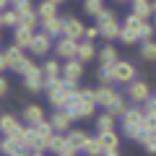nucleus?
<instances>
[{"mask_svg":"<svg viewBox=\"0 0 156 156\" xmlns=\"http://www.w3.org/2000/svg\"><path fill=\"white\" fill-rule=\"evenodd\" d=\"M31 42H34V29L18 23V26H16V34H13V44L21 47V50H29V47H31Z\"/></svg>","mask_w":156,"mask_h":156,"instance_id":"f8f14e48","label":"nucleus"},{"mask_svg":"<svg viewBox=\"0 0 156 156\" xmlns=\"http://www.w3.org/2000/svg\"><path fill=\"white\" fill-rule=\"evenodd\" d=\"M96 26H99V34L107 39V42H112V39H120V31H122V26H120V21L115 18V13L112 11H101L99 16H96Z\"/></svg>","mask_w":156,"mask_h":156,"instance_id":"f03ea898","label":"nucleus"},{"mask_svg":"<svg viewBox=\"0 0 156 156\" xmlns=\"http://www.w3.org/2000/svg\"><path fill=\"white\" fill-rule=\"evenodd\" d=\"M0 23H3V26H13L16 29L18 23V13H16V8H13V11H0Z\"/></svg>","mask_w":156,"mask_h":156,"instance_id":"2f4dec72","label":"nucleus"},{"mask_svg":"<svg viewBox=\"0 0 156 156\" xmlns=\"http://www.w3.org/2000/svg\"><path fill=\"white\" fill-rule=\"evenodd\" d=\"M154 34H156V26H151V18H148V21H143V26H140V42L154 39Z\"/></svg>","mask_w":156,"mask_h":156,"instance_id":"c9c22d12","label":"nucleus"},{"mask_svg":"<svg viewBox=\"0 0 156 156\" xmlns=\"http://www.w3.org/2000/svg\"><path fill=\"white\" fill-rule=\"evenodd\" d=\"M11 3H13V5H18V3H26V0H11Z\"/></svg>","mask_w":156,"mask_h":156,"instance_id":"de8ad7c7","label":"nucleus"},{"mask_svg":"<svg viewBox=\"0 0 156 156\" xmlns=\"http://www.w3.org/2000/svg\"><path fill=\"white\" fill-rule=\"evenodd\" d=\"M120 42L130 47V44H138V42H140V37H138V34H133V31H128V29L122 26V31H120Z\"/></svg>","mask_w":156,"mask_h":156,"instance_id":"f704fd0d","label":"nucleus"},{"mask_svg":"<svg viewBox=\"0 0 156 156\" xmlns=\"http://www.w3.org/2000/svg\"><path fill=\"white\" fill-rule=\"evenodd\" d=\"M55 55L60 60H73L78 55V39H70V37H57L55 42Z\"/></svg>","mask_w":156,"mask_h":156,"instance_id":"0eeeda50","label":"nucleus"},{"mask_svg":"<svg viewBox=\"0 0 156 156\" xmlns=\"http://www.w3.org/2000/svg\"><path fill=\"white\" fill-rule=\"evenodd\" d=\"M96 130H115V115L104 112V115L96 120Z\"/></svg>","mask_w":156,"mask_h":156,"instance_id":"473e14b6","label":"nucleus"},{"mask_svg":"<svg viewBox=\"0 0 156 156\" xmlns=\"http://www.w3.org/2000/svg\"><path fill=\"white\" fill-rule=\"evenodd\" d=\"M130 3H135V0H130Z\"/></svg>","mask_w":156,"mask_h":156,"instance_id":"864d4df0","label":"nucleus"},{"mask_svg":"<svg viewBox=\"0 0 156 156\" xmlns=\"http://www.w3.org/2000/svg\"><path fill=\"white\" fill-rule=\"evenodd\" d=\"M52 128L57 130V133H68V130H70V122H73V117L68 115L65 109H55V115H52Z\"/></svg>","mask_w":156,"mask_h":156,"instance_id":"ddd939ff","label":"nucleus"},{"mask_svg":"<svg viewBox=\"0 0 156 156\" xmlns=\"http://www.w3.org/2000/svg\"><path fill=\"white\" fill-rule=\"evenodd\" d=\"M83 31H86V23L76 16H65L62 18V37H70V39H83Z\"/></svg>","mask_w":156,"mask_h":156,"instance_id":"6e6552de","label":"nucleus"},{"mask_svg":"<svg viewBox=\"0 0 156 156\" xmlns=\"http://www.w3.org/2000/svg\"><path fill=\"white\" fill-rule=\"evenodd\" d=\"M52 3H55V5H60V3H65V0H52Z\"/></svg>","mask_w":156,"mask_h":156,"instance_id":"8fccbe9b","label":"nucleus"},{"mask_svg":"<svg viewBox=\"0 0 156 156\" xmlns=\"http://www.w3.org/2000/svg\"><path fill=\"white\" fill-rule=\"evenodd\" d=\"M143 117H146V112H143V107H128V112L122 115V130H130V128H140L143 125Z\"/></svg>","mask_w":156,"mask_h":156,"instance_id":"9b49d317","label":"nucleus"},{"mask_svg":"<svg viewBox=\"0 0 156 156\" xmlns=\"http://www.w3.org/2000/svg\"><path fill=\"white\" fill-rule=\"evenodd\" d=\"M96 37H101V34H99V26H96V23H94V26H86V31H83V39H91V42H94Z\"/></svg>","mask_w":156,"mask_h":156,"instance_id":"58836bf2","label":"nucleus"},{"mask_svg":"<svg viewBox=\"0 0 156 156\" xmlns=\"http://www.w3.org/2000/svg\"><path fill=\"white\" fill-rule=\"evenodd\" d=\"M99 83H101V86H112V83H115L112 65H101V68H99Z\"/></svg>","mask_w":156,"mask_h":156,"instance_id":"72a5a7b5","label":"nucleus"},{"mask_svg":"<svg viewBox=\"0 0 156 156\" xmlns=\"http://www.w3.org/2000/svg\"><path fill=\"white\" fill-rule=\"evenodd\" d=\"M42 120H44V109L39 104H26L23 107V122L26 125H39Z\"/></svg>","mask_w":156,"mask_h":156,"instance_id":"f3484780","label":"nucleus"},{"mask_svg":"<svg viewBox=\"0 0 156 156\" xmlns=\"http://www.w3.org/2000/svg\"><path fill=\"white\" fill-rule=\"evenodd\" d=\"M83 11L96 18L101 11H104V0H83Z\"/></svg>","mask_w":156,"mask_h":156,"instance_id":"7c9ffc66","label":"nucleus"},{"mask_svg":"<svg viewBox=\"0 0 156 156\" xmlns=\"http://www.w3.org/2000/svg\"><path fill=\"white\" fill-rule=\"evenodd\" d=\"M0 39H3V34H0Z\"/></svg>","mask_w":156,"mask_h":156,"instance_id":"6e6d98bb","label":"nucleus"},{"mask_svg":"<svg viewBox=\"0 0 156 156\" xmlns=\"http://www.w3.org/2000/svg\"><path fill=\"white\" fill-rule=\"evenodd\" d=\"M143 148L148 151L151 156L156 154V133H148V135H146V138H143Z\"/></svg>","mask_w":156,"mask_h":156,"instance_id":"e433bc0d","label":"nucleus"},{"mask_svg":"<svg viewBox=\"0 0 156 156\" xmlns=\"http://www.w3.org/2000/svg\"><path fill=\"white\" fill-rule=\"evenodd\" d=\"M81 76H83V62L78 60V57L65 60V65H62V81H65V83H70L73 89H78V81H81Z\"/></svg>","mask_w":156,"mask_h":156,"instance_id":"423d86ee","label":"nucleus"},{"mask_svg":"<svg viewBox=\"0 0 156 156\" xmlns=\"http://www.w3.org/2000/svg\"><path fill=\"white\" fill-rule=\"evenodd\" d=\"M0 151L5 156H13V154H18V151H23V143L18 138H13V135H3V143H0ZM29 151V148H26Z\"/></svg>","mask_w":156,"mask_h":156,"instance_id":"4be33fe9","label":"nucleus"},{"mask_svg":"<svg viewBox=\"0 0 156 156\" xmlns=\"http://www.w3.org/2000/svg\"><path fill=\"white\" fill-rule=\"evenodd\" d=\"M151 5H154V18H156V0H154V3H151Z\"/></svg>","mask_w":156,"mask_h":156,"instance_id":"09e8293b","label":"nucleus"},{"mask_svg":"<svg viewBox=\"0 0 156 156\" xmlns=\"http://www.w3.org/2000/svg\"><path fill=\"white\" fill-rule=\"evenodd\" d=\"M21 128H23V125L18 122L13 115H0V133H3V135H16Z\"/></svg>","mask_w":156,"mask_h":156,"instance_id":"aec40b11","label":"nucleus"},{"mask_svg":"<svg viewBox=\"0 0 156 156\" xmlns=\"http://www.w3.org/2000/svg\"><path fill=\"white\" fill-rule=\"evenodd\" d=\"M115 3H130V0H115Z\"/></svg>","mask_w":156,"mask_h":156,"instance_id":"3c124183","label":"nucleus"},{"mask_svg":"<svg viewBox=\"0 0 156 156\" xmlns=\"http://www.w3.org/2000/svg\"><path fill=\"white\" fill-rule=\"evenodd\" d=\"M83 154H86V156H104V148H101L99 138H89V140H86Z\"/></svg>","mask_w":156,"mask_h":156,"instance_id":"c756f323","label":"nucleus"},{"mask_svg":"<svg viewBox=\"0 0 156 156\" xmlns=\"http://www.w3.org/2000/svg\"><path fill=\"white\" fill-rule=\"evenodd\" d=\"M68 146H70L73 151H83V146H86V140H89V133H86V130H68Z\"/></svg>","mask_w":156,"mask_h":156,"instance_id":"a211bd4d","label":"nucleus"},{"mask_svg":"<svg viewBox=\"0 0 156 156\" xmlns=\"http://www.w3.org/2000/svg\"><path fill=\"white\" fill-rule=\"evenodd\" d=\"M154 26H156V18H154Z\"/></svg>","mask_w":156,"mask_h":156,"instance_id":"603ef678","label":"nucleus"},{"mask_svg":"<svg viewBox=\"0 0 156 156\" xmlns=\"http://www.w3.org/2000/svg\"><path fill=\"white\" fill-rule=\"evenodd\" d=\"M26 148L29 151H47V143L39 138V133H37L34 125H29V128H26Z\"/></svg>","mask_w":156,"mask_h":156,"instance_id":"412c9836","label":"nucleus"},{"mask_svg":"<svg viewBox=\"0 0 156 156\" xmlns=\"http://www.w3.org/2000/svg\"><path fill=\"white\" fill-rule=\"evenodd\" d=\"M42 70H44V81H52V78H62V65L57 60H47L44 65H42Z\"/></svg>","mask_w":156,"mask_h":156,"instance_id":"a878e982","label":"nucleus"},{"mask_svg":"<svg viewBox=\"0 0 156 156\" xmlns=\"http://www.w3.org/2000/svg\"><path fill=\"white\" fill-rule=\"evenodd\" d=\"M29 156H44V151H31Z\"/></svg>","mask_w":156,"mask_h":156,"instance_id":"a18cd8bd","label":"nucleus"},{"mask_svg":"<svg viewBox=\"0 0 156 156\" xmlns=\"http://www.w3.org/2000/svg\"><path fill=\"white\" fill-rule=\"evenodd\" d=\"M57 156H76V151H65V154H57Z\"/></svg>","mask_w":156,"mask_h":156,"instance_id":"49530a36","label":"nucleus"},{"mask_svg":"<svg viewBox=\"0 0 156 156\" xmlns=\"http://www.w3.org/2000/svg\"><path fill=\"white\" fill-rule=\"evenodd\" d=\"M104 156H120V151H117V148H112V151H104Z\"/></svg>","mask_w":156,"mask_h":156,"instance_id":"79ce46f5","label":"nucleus"},{"mask_svg":"<svg viewBox=\"0 0 156 156\" xmlns=\"http://www.w3.org/2000/svg\"><path fill=\"white\" fill-rule=\"evenodd\" d=\"M29 50H31L34 55H39V57H47V52L55 50V42H52L50 34L39 31V34H34V42H31V47H29Z\"/></svg>","mask_w":156,"mask_h":156,"instance_id":"9d476101","label":"nucleus"},{"mask_svg":"<svg viewBox=\"0 0 156 156\" xmlns=\"http://www.w3.org/2000/svg\"><path fill=\"white\" fill-rule=\"evenodd\" d=\"M130 11H133L135 16L146 18V21H148V18L154 16V5H151V0H135V3H133V8H130Z\"/></svg>","mask_w":156,"mask_h":156,"instance_id":"b1692460","label":"nucleus"},{"mask_svg":"<svg viewBox=\"0 0 156 156\" xmlns=\"http://www.w3.org/2000/svg\"><path fill=\"white\" fill-rule=\"evenodd\" d=\"M37 16H39V21H44V18L57 16V5L52 3V0H42V3L37 5Z\"/></svg>","mask_w":156,"mask_h":156,"instance_id":"393cba45","label":"nucleus"},{"mask_svg":"<svg viewBox=\"0 0 156 156\" xmlns=\"http://www.w3.org/2000/svg\"><path fill=\"white\" fill-rule=\"evenodd\" d=\"M8 89H11V86H8V78H5V76H0V96H5Z\"/></svg>","mask_w":156,"mask_h":156,"instance_id":"ea45409f","label":"nucleus"},{"mask_svg":"<svg viewBox=\"0 0 156 156\" xmlns=\"http://www.w3.org/2000/svg\"><path fill=\"white\" fill-rule=\"evenodd\" d=\"M115 99H117V91L112 89V86H101V83H99V89H96V107L107 109Z\"/></svg>","mask_w":156,"mask_h":156,"instance_id":"dca6fc26","label":"nucleus"},{"mask_svg":"<svg viewBox=\"0 0 156 156\" xmlns=\"http://www.w3.org/2000/svg\"><path fill=\"white\" fill-rule=\"evenodd\" d=\"M11 3V0H0V11H5V5Z\"/></svg>","mask_w":156,"mask_h":156,"instance_id":"c03bdc74","label":"nucleus"},{"mask_svg":"<svg viewBox=\"0 0 156 156\" xmlns=\"http://www.w3.org/2000/svg\"><path fill=\"white\" fill-rule=\"evenodd\" d=\"M140 57L148 60V62H156V42H154V39L140 42Z\"/></svg>","mask_w":156,"mask_h":156,"instance_id":"c85d7f7f","label":"nucleus"},{"mask_svg":"<svg viewBox=\"0 0 156 156\" xmlns=\"http://www.w3.org/2000/svg\"><path fill=\"white\" fill-rule=\"evenodd\" d=\"M117 60H120V57H117V50L107 42V44L99 50V62L101 65H112V62H117Z\"/></svg>","mask_w":156,"mask_h":156,"instance_id":"bb28decb","label":"nucleus"},{"mask_svg":"<svg viewBox=\"0 0 156 156\" xmlns=\"http://www.w3.org/2000/svg\"><path fill=\"white\" fill-rule=\"evenodd\" d=\"M78 60L81 62H91L96 57V47H94V42H91V39H81V42H78Z\"/></svg>","mask_w":156,"mask_h":156,"instance_id":"6ab92c4d","label":"nucleus"},{"mask_svg":"<svg viewBox=\"0 0 156 156\" xmlns=\"http://www.w3.org/2000/svg\"><path fill=\"white\" fill-rule=\"evenodd\" d=\"M0 143H3V138H0Z\"/></svg>","mask_w":156,"mask_h":156,"instance_id":"5fc2aeb1","label":"nucleus"},{"mask_svg":"<svg viewBox=\"0 0 156 156\" xmlns=\"http://www.w3.org/2000/svg\"><path fill=\"white\" fill-rule=\"evenodd\" d=\"M21 76H23V89L26 91H31V94L44 91V70H42V65H34V62L29 60Z\"/></svg>","mask_w":156,"mask_h":156,"instance_id":"7ed1b4c3","label":"nucleus"},{"mask_svg":"<svg viewBox=\"0 0 156 156\" xmlns=\"http://www.w3.org/2000/svg\"><path fill=\"white\" fill-rule=\"evenodd\" d=\"M5 60H8V70H16V73H23V68H26V52L21 50V47H8L5 50Z\"/></svg>","mask_w":156,"mask_h":156,"instance_id":"1a4fd4ad","label":"nucleus"},{"mask_svg":"<svg viewBox=\"0 0 156 156\" xmlns=\"http://www.w3.org/2000/svg\"><path fill=\"white\" fill-rule=\"evenodd\" d=\"M125 91H128V99L133 101V104H143V101L151 96V86H148V81H143V78L130 81Z\"/></svg>","mask_w":156,"mask_h":156,"instance_id":"39448f33","label":"nucleus"},{"mask_svg":"<svg viewBox=\"0 0 156 156\" xmlns=\"http://www.w3.org/2000/svg\"><path fill=\"white\" fill-rule=\"evenodd\" d=\"M112 76H115V83L128 86L130 81H135V65L130 60H117L112 62Z\"/></svg>","mask_w":156,"mask_h":156,"instance_id":"20e7f679","label":"nucleus"},{"mask_svg":"<svg viewBox=\"0 0 156 156\" xmlns=\"http://www.w3.org/2000/svg\"><path fill=\"white\" fill-rule=\"evenodd\" d=\"M47 151H52V154H65V151H73L70 146H68V135L65 133H55V138L50 140V146H47Z\"/></svg>","mask_w":156,"mask_h":156,"instance_id":"5701e85b","label":"nucleus"},{"mask_svg":"<svg viewBox=\"0 0 156 156\" xmlns=\"http://www.w3.org/2000/svg\"><path fill=\"white\" fill-rule=\"evenodd\" d=\"M39 26H42V31H44V34H50L52 39H55V37H62V18H60V16L44 18V21H39Z\"/></svg>","mask_w":156,"mask_h":156,"instance_id":"2eb2a0df","label":"nucleus"},{"mask_svg":"<svg viewBox=\"0 0 156 156\" xmlns=\"http://www.w3.org/2000/svg\"><path fill=\"white\" fill-rule=\"evenodd\" d=\"M44 91H47L50 104L55 107V109H62V107L68 104V99H70L78 89H73L70 83H65L62 78H52V81H44Z\"/></svg>","mask_w":156,"mask_h":156,"instance_id":"f257e3e1","label":"nucleus"},{"mask_svg":"<svg viewBox=\"0 0 156 156\" xmlns=\"http://www.w3.org/2000/svg\"><path fill=\"white\" fill-rule=\"evenodd\" d=\"M140 128H143L146 133H156V117H154V115H146V117H143V125H140Z\"/></svg>","mask_w":156,"mask_h":156,"instance_id":"4c0bfd02","label":"nucleus"},{"mask_svg":"<svg viewBox=\"0 0 156 156\" xmlns=\"http://www.w3.org/2000/svg\"><path fill=\"white\" fill-rule=\"evenodd\" d=\"M8 70V60H5V52H0V73Z\"/></svg>","mask_w":156,"mask_h":156,"instance_id":"a19ab883","label":"nucleus"},{"mask_svg":"<svg viewBox=\"0 0 156 156\" xmlns=\"http://www.w3.org/2000/svg\"><path fill=\"white\" fill-rule=\"evenodd\" d=\"M128 99H125V96H120V94H117V99L115 101H112V104L109 107H107V112H109V115H115V117H122L125 115V112H128Z\"/></svg>","mask_w":156,"mask_h":156,"instance_id":"cd10ccee","label":"nucleus"},{"mask_svg":"<svg viewBox=\"0 0 156 156\" xmlns=\"http://www.w3.org/2000/svg\"><path fill=\"white\" fill-rule=\"evenodd\" d=\"M29 154H31V151H26V148H23V151H18V154H13V156H29Z\"/></svg>","mask_w":156,"mask_h":156,"instance_id":"37998d69","label":"nucleus"},{"mask_svg":"<svg viewBox=\"0 0 156 156\" xmlns=\"http://www.w3.org/2000/svg\"><path fill=\"white\" fill-rule=\"evenodd\" d=\"M96 138H99V143H101L104 151L120 148V135H117L115 130H96Z\"/></svg>","mask_w":156,"mask_h":156,"instance_id":"4468645a","label":"nucleus"}]
</instances>
